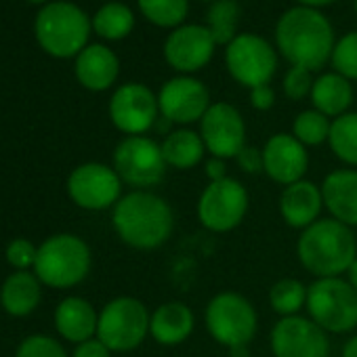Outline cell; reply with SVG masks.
<instances>
[{"label": "cell", "mask_w": 357, "mask_h": 357, "mask_svg": "<svg viewBox=\"0 0 357 357\" xmlns=\"http://www.w3.org/2000/svg\"><path fill=\"white\" fill-rule=\"evenodd\" d=\"M275 40L292 66L309 72L319 70L334 51L330 22L309 7H296L284 13L275 30Z\"/></svg>", "instance_id": "1"}, {"label": "cell", "mask_w": 357, "mask_h": 357, "mask_svg": "<svg viewBox=\"0 0 357 357\" xmlns=\"http://www.w3.org/2000/svg\"><path fill=\"white\" fill-rule=\"evenodd\" d=\"M298 259L307 271L319 278H338L357 259V242L349 225L321 219L309 225L298 240Z\"/></svg>", "instance_id": "2"}, {"label": "cell", "mask_w": 357, "mask_h": 357, "mask_svg": "<svg viewBox=\"0 0 357 357\" xmlns=\"http://www.w3.org/2000/svg\"><path fill=\"white\" fill-rule=\"evenodd\" d=\"M114 227L126 244L149 250L164 244L170 236L172 213L162 198L147 192H135L116 204Z\"/></svg>", "instance_id": "3"}, {"label": "cell", "mask_w": 357, "mask_h": 357, "mask_svg": "<svg viewBox=\"0 0 357 357\" xmlns=\"http://www.w3.org/2000/svg\"><path fill=\"white\" fill-rule=\"evenodd\" d=\"M34 269L36 278L47 286L70 288L86 278L91 269V250L72 234L53 236L38 248Z\"/></svg>", "instance_id": "4"}, {"label": "cell", "mask_w": 357, "mask_h": 357, "mask_svg": "<svg viewBox=\"0 0 357 357\" xmlns=\"http://www.w3.org/2000/svg\"><path fill=\"white\" fill-rule=\"evenodd\" d=\"M89 34V17L72 3H51L36 17L38 43L55 57H72L82 51Z\"/></svg>", "instance_id": "5"}, {"label": "cell", "mask_w": 357, "mask_h": 357, "mask_svg": "<svg viewBox=\"0 0 357 357\" xmlns=\"http://www.w3.org/2000/svg\"><path fill=\"white\" fill-rule=\"evenodd\" d=\"M313 321L328 332H349L357 326V290L340 278H321L307 290Z\"/></svg>", "instance_id": "6"}, {"label": "cell", "mask_w": 357, "mask_h": 357, "mask_svg": "<svg viewBox=\"0 0 357 357\" xmlns=\"http://www.w3.org/2000/svg\"><path fill=\"white\" fill-rule=\"evenodd\" d=\"M149 321L151 317L141 301L120 296L103 307L97 324V338L109 351H130L143 342L149 332Z\"/></svg>", "instance_id": "7"}, {"label": "cell", "mask_w": 357, "mask_h": 357, "mask_svg": "<svg viewBox=\"0 0 357 357\" xmlns=\"http://www.w3.org/2000/svg\"><path fill=\"white\" fill-rule=\"evenodd\" d=\"M206 326L217 342L231 349L244 347L257 332V313L244 296L223 292L211 301L206 309Z\"/></svg>", "instance_id": "8"}, {"label": "cell", "mask_w": 357, "mask_h": 357, "mask_svg": "<svg viewBox=\"0 0 357 357\" xmlns=\"http://www.w3.org/2000/svg\"><path fill=\"white\" fill-rule=\"evenodd\" d=\"M166 166L162 145L139 135L124 139L114 153V170L124 183L132 188L158 185L164 178Z\"/></svg>", "instance_id": "9"}, {"label": "cell", "mask_w": 357, "mask_h": 357, "mask_svg": "<svg viewBox=\"0 0 357 357\" xmlns=\"http://www.w3.org/2000/svg\"><path fill=\"white\" fill-rule=\"evenodd\" d=\"M248 208V194L236 178L213 181L198 202V217L211 231H229L238 227Z\"/></svg>", "instance_id": "10"}, {"label": "cell", "mask_w": 357, "mask_h": 357, "mask_svg": "<svg viewBox=\"0 0 357 357\" xmlns=\"http://www.w3.org/2000/svg\"><path fill=\"white\" fill-rule=\"evenodd\" d=\"M225 59L231 76L250 89L267 84L278 68V59L271 45L255 34L236 36L227 45Z\"/></svg>", "instance_id": "11"}, {"label": "cell", "mask_w": 357, "mask_h": 357, "mask_svg": "<svg viewBox=\"0 0 357 357\" xmlns=\"http://www.w3.org/2000/svg\"><path fill=\"white\" fill-rule=\"evenodd\" d=\"M120 181L116 170L105 164L89 162L78 166L68 178L70 198L86 211H103L112 204H118L120 198Z\"/></svg>", "instance_id": "12"}, {"label": "cell", "mask_w": 357, "mask_h": 357, "mask_svg": "<svg viewBox=\"0 0 357 357\" xmlns=\"http://www.w3.org/2000/svg\"><path fill=\"white\" fill-rule=\"evenodd\" d=\"M271 349L275 357H328L330 342L315 321L288 315L275 324Z\"/></svg>", "instance_id": "13"}, {"label": "cell", "mask_w": 357, "mask_h": 357, "mask_svg": "<svg viewBox=\"0 0 357 357\" xmlns=\"http://www.w3.org/2000/svg\"><path fill=\"white\" fill-rule=\"evenodd\" d=\"M246 126L229 103H215L202 118V141L215 158H234L244 147Z\"/></svg>", "instance_id": "14"}, {"label": "cell", "mask_w": 357, "mask_h": 357, "mask_svg": "<svg viewBox=\"0 0 357 357\" xmlns=\"http://www.w3.org/2000/svg\"><path fill=\"white\" fill-rule=\"evenodd\" d=\"M109 116L122 132L137 137L155 122L158 99L143 84H124L112 97Z\"/></svg>", "instance_id": "15"}, {"label": "cell", "mask_w": 357, "mask_h": 357, "mask_svg": "<svg viewBox=\"0 0 357 357\" xmlns=\"http://www.w3.org/2000/svg\"><path fill=\"white\" fill-rule=\"evenodd\" d=\"M158 107L166 120L188 124L202 120L208 112V91L196 78H172L158 97Z\"/></svg>", "instance_id": "16"}, {"label": "cell", "mask_w": 357, "mask_h": 357, "mask_svg": "<svg viewBox=\"0 0 357 357\" xmlns=\"http://www.w3.org/2000/svg\"><path fill=\"white\" fill-rule=\"evenodd\" d=\"M215 38L208 28L202 26H183L176 28L166 45L164 55L166 61L178 72H196L204 68L215 51Z\"/></svg>", "instance_id": "17"}, {"label": "cell", "mask_w": 357, "mask_h": 357, "mask_svg": "<svg viewBox=\"0 0 357 357\" xmlns=\"http://www.w3.org/2000/svg\"><path fill=\"white\" fill-rule=\"evenodd\" d=\"M265 172L278 183L292 185L301 181V176L307 170L309 158L305 145L290 135H275L267 141L263 149Z\"/></svg>", "instance_id": "18"}, {"label": "cell", "mask_w": 357, "mask_h": 357, "mask_svg": "<svg viewBox=\"0 0 357 357\" xmlns=\"http://www.w3.org/2000/svg\"><path fill=\"white\" fill-rule=\"evenodd\" d=\"M321 198L336 221L357 225V170H336L326 176Z\"/></svg>", "instance_id": "19"}, {"label": "cell", "mask_w": 357, "mask_h": 357, "mask_svg": "<svg viewBox=\"0 0 357 357\" xmlns=\"http://www.w3.org/2000/svg\"><path fill=\"white\" fill-rule=\"evenodd\" d=\"M321 202L324 198H321L319 188L311 181H303L301 178V181L284 190L282 200H280V211L288 225L307 229L309 225L317 221Z\"/></svg>", "instance_id": "20"}, {"label": "cell", "mask_w": 357, "mask_h": 357, "mask_svg": "<svg viewBox=\"0 0 357 357\" xmlns=\"http://www.w3.org/2000/svg\"><path fill=\"white\" fill-rule=\"evenodd\" d=\"M97 324L99 315L95 313L91 303L78 296L61 301L55 311V326L59 334L78 344L93 338V334L97 332Z\"/></svg>", "instance_id": "21"}, {"label": "cell", "mask_w": 357, "mask_h": 357, "mask_svg": "<svg viewBox=\"0 0 357 357\" xmlns=\"http://www.w3.org/2000/svg\"><path fill=\"white\" fill-rule=\"evenodd\" d=\"M76 76L86 89L105 91L118 76V57L103 45H91L78 55Z\"/></svg>", "instance_id": "22"}, {"label": "cell", "mask_w": 357, "mask_h": 357, "mask_svg": "<svg viewBox=\"0 0 357 357\" xmlns=\"http://www.w3.org/2000/svg\"><path fill=\"white\" fill-rule=\"evenodd\" d=\"M194 330V313L183 303H164L160 305L149 321V332L160 344L183 342Z\"/></svg>", "instance_id": "23"}, {"label": "cell", "mask_w": 357, "mask_h": 357, "mask_svg": "<svg viewBox=\"0 0 357 357\" xmlns=\"http://www.w3.org/2000/svg\"><path fill=\"white\" fill-rule=\"evenodd\" d=\"M0 301L7 313L11 315H28L32 313L40 303V282L36 275L28 271H17L7 278L0 292Z\"/></svg>", "instance_id": "24"}, {"label": "cell", "mask_w": 357, "mask_h": 357, "mask_svg": "<svg viewBox=\"0 0 357 357\" xmlns=\"http://www.w3.org/2000/svg\"><path fill=\"white\" fill-rule=\"evenodd\" d=\"M311 97L317 112H321L324 116H342V112L351 105L353 91L344 76L324 74L313 82Z\"/></svg>", "instance_id": "25"}, {"label": "cell", "mask_w": 357, "mask_h": 357, "mask_svg": "<svg viewBox=\"0 0 357 357\" xmlns=\"http://www.w3.org/2000/svg\"><path fill=\"white\" fill-rule=\"evenodd\" d=\"M162 155L174 168H192L204 155V141L194 130H174L164 139Z\"/></svg>", "instance_id": "26"}, {"label": "cell", "mask_w": 357, "mask_h": 357, "mask_svg": "<svg viewBox=\"0 0 357 357\" xmlns=\"http://www.w3.org/2000/svg\"><path fill=\"white\" fill-rule=\"evenodd\" d=\"M330 147L347 164L357 166V114H342L330 126Z\"/></svg>", "instance_id": "27"}, {"label": "cell", "mask_w": 357, "mask_h": 357, "mask_svg": "<svg viewBox=\"0 0 357 357\" xmlns=\"http://www.w3.org/2000/svg\"><path fill=\"white\" fill-rule=\"evenodd\" d=\"M132 24H135L132 11L120 3H109V5L101 7L93 22L95 32L109 40L124 38L132 30Z\"/></svg>", "instance_id": "28"}, {"label": "cell", "mask_w": 357, "mask_h": 357, "mask_svg": "<svg viewBox=\"0 0 357 357\" xmlns=\"http://www.w3.org/2000/svg\"><path fill=\"white\" fill-rule=\"evenodd\" d=\"M240 7L236 0H217L208 11V30L217 45H229L236 38Z\"/></svg>", "instance_id": "29"}, {"label": "cell", "mask_w": 357, "mask_h": 357, "mask_svg": "<svg viewBox=\"0 0 357 357\" xmlns=\"http://www.w3.org/2000/svg\"><path fill=\"white\" fill-rule=\"evenodd\" d=\"M139 9L155 26L172 28L185 20L190 5L188 0H139Z\"/></svg>", "instance_id": "30"}, {"label": "cell", "mask_w": 357, "mask_h": 357, "mask_svg": "<svg viewBox=\"0 0 357 357\" xmlns=\"http://www.w3.org/2000/svg\"><path fill=\"white\" fill-rule=\"evenodd\" d=\"M271 305L282 315H294L307 303V290L298 280H282L271 288Z\"/></svg>", "instance_id": "31"}, {"label": "cell", "mask_w": 357, "mask_h": 357, "mask_svg": "<svg viewBox=\"0 0 357 357\" xmlns=\"http://www.w3.org/2000/svg\"><path fill=\"white\" fill-rule=\"evenodd\" d=\"M330 122L321 112H303L294 120V137L303 145H319L330 137Z\"/></svg>", "instance_id": "32"}, {"label": "cell", "mask_w": 357, "mask_h": 357, "mask_svg": "<svg viewBox=\"0 0 357 357\" xmlns=\"http://www.w3.org/2000/svg\"><path fill=\"white\" fill-rule=\"evenodd\" d=\"M332 66L340 76L357 80V32L338 40L332 51Z\"/></svg>", "instance_id": "33"}, {"label": "cell", "mask_w": 357, "mask_h": 357, "mask_svg": "<svg viewBox=\"0 0 357 357\" xmlns=\"http://www.w3.org/2000/svg\"><path fill=\"white\" fill-rule=\"evenodd\" d=\"M15 357H68V355L55 338L34 334L20 344Z\"/></svg>", "instance_id": "34"}, {"label": "cell", "mask_w": 357, "mask_h": 357, "mask_svg": "<svg viewBox=\"0 0 357 357\" xmlns=\"http://www.w3.org/2000/svg\"><path fill=\"white\" fill-rule=\"evenodd\" d=\"M36 255H38V248H34L32 242H28V240H24V238L13 240V242L9 244V248H7V261H9L15 269H20V271H24V269H28L30 265H34V263H36Z\"/></svg>", "instance_id": "35"}, {"label": "cell", "mask_w": 357, "mask_h": 357, "mask_svg": "<svg viewBox=\"0 0 357 357\" xmlns=\"http://www.w3.org/2000/svg\"><path fill=\"white\" fill-rule=\"evenodd\" d=\"M313 89L311 82V72L305 68H296L292 66V70L286 74L284 78V91L290 99H303L309 91Z\"/></svg>", "instance_id": "36"}, {"label": "cell", "mask_w": 357, "mask_h": 357, "mask_svg": "<svg viewBox=\"0 0 357 357\" xmlns=\"http://www.w3.org/2000/svg\"><path fill=\"white\" fill-rule=\"evenodd\" d=\"M238 164L244 172H261L265 170V162H263V151H259L257 147H242L240 153L236 155Z\"/></svg>", "instance_id": "37"}, {"label": "cell", "mask_w": 357, "mask_h": 357, "mask_svg": "<svg viewBox=\"0 0 357 357\" xmlns=\"http://www.w3.org/2000/svg\"><path fill=\"white\" fill-rule=\"evenodd\" d=\"M74 357H109V349L97 338H91V340H84L76 347L74 351Z\"/></svg>", "instance_id": "38"}, {"label": "cell", "mask_w": 357, "mask_h": 357, "mask_svg": "<svg viewBox=\"0 0 357 357\" xmlns=\"http://www.w3.org/2000/svg\"><path fill=\"white\" fill-rule=\"evenodd\" d=\"M250 101H252V105H255L257 109H269V107L273 105V101H275V95H273V91H271L267 84H263V86L252 89Z\"/></svg>", "instance_id": "39"}, {"label": "cell", "mask_w": 357, "mask_h": 357, "mask_svg": "<svg viewBox=\"0 0 357 357\" xmlns=\"http://www.w3.org/2000/svg\"><path fill=\"white\" fill-rule=\"evenodd\" d=\"M206 172L211 176V183L213 181H221V178H225V164L221 158H213L206 162Z\"/></svg>", "instance_id": "40"}, {"label": "cell", "mask_w": 357, "mask_h": 357, "mask_svg": "<svg viewBox=\"0 0 357 357\" xmlns=\"http://www.w3.org/2000/svg\"><path fill=\"white\" fill-rule=\"evenodd\" d=\"M342 357H357V336H353V338L344 344Z\"/></svg>", "instance_id": "41"}, {"label": "cell", "mask_w": 357, "mask_h": 357, "mask_svg": "<svg viewBox=\"0 0 357 357\" xmlns=\"http://www.w3.org/2000/svg\"><path fill=\"white\" fill-rule=\"evenodd\" d=\"M347 273H349V284L357 290V259L353 261V265L349 267V271H347Z\"/></svg>", "instance_id": "42"}, {"label": "cell", "mask_w": 357, "mask_h": 357, "mask_svg": "<svg viewBox=\"0 0 357 357\" xmlns=\"http://www.w3.org/2000/svg\"><path fill=\"white\" fill-rule=\"evenodd\" d=\"M298 3H303L305 7H324V5H330V3H334V0H298Z\"/></svg>", "instance_id": "43"}, {"label": "cell", "mask_w": 357, "mask_h": 357, "mask_svg": "<svg viewBox=\"0 0 357 357\" xmlns=\"http://www.w3.org/2000/svg\"><path fill=\"white\" fill-rule=\"evenodd\" d=\"M231 357H246V344L244 347H234L231 349Z\"/></svg>", "instance_id": "44"}, {"label": "cell", "mask_w": 357, "mask_h": 357, "mask_svg": "<svg viewBox=\"0 0 357 357\" xmlns=\"http://www.w3.org/2000/svg\"><path fill=\"white\" fill-rule=\"evenodd\" d=\"M32 3H45V0H32Z\"/></svg>", "instance_id": "45"}, {"label": "cell", "mask_w": 357, "mask_h": 357, "mask_svg": "<svg viewBox=\"0 0 357 357\" xmlns=\"http://www.w3.org/2000/svg\"><path fill=\"white\" fill-rule=\"evenodd\" d=\"M355 9H357V0H355Z\"/></svg>", "instance_id": "46"}]
</instances>
